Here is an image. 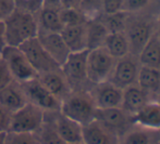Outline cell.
Here are the masks:
<instances>
[{
  "label": "cell",
  "instance_id": "6da1fadb",
  "mask_svg": "<svg viewBox=\"0 0 160 144\" xmlns=\"http://www.w3.org/2000/svg\"><path fill=\"white\" fill-rule=\"evenodd\" d=\"M3 26L6 46L20 47L38 34L36 15L18 8L3 20Z\"/></svg>",
  "mask_w": 160,
  "mask_h": 144
},
{
  "label": "cell",
  "instance_id": "7a4b0ae2",
  "mask_svg": "<svg viewBox=\"0 0 160 144\" xmlns=\"http://www.w3.org/2000/svg\"><path fill=\"white\" fill-rule=\"evenodd\" d=\"M96 106L89 91L73 90L61 102L60 113L80 125L85 126L95 120Z\"/></svg>",
  "mask_w": 160,
  "mask_h": 144
},
{
  "label": "cell",
  "instance_id": "3957f363",
  "mask_svg": "<svg viewBox=\"0 0 160 144\" xmlns=\"http://www.w3.org/2000/svg\"><path fill=\"white\" fill-rule=\"evenodd\" d=\"M116 60L103 47L88 50L86 58L87 81L93 85L108 81L113 71Z\"/></svg>",
  "mask_w": 160,
  "mask_h": 144
},
{
  "label": "cell",
  "instance_id": "277c9868",
  "mask_svg": "<svg viewBox=\"0 0 160 144\" xmlns=\"http://www.w3.org/2000/svg\"><path fill=\"white\" fill-rule=\"evenodd\" d=\"M0 57L6 62L14 81L24 84L37 78L36 71L19 47L6 46L0 52Z\"/></svg>",
  "mask_w": 160,
  "mask_h": 144
},
{
  "label": "cell",
  "instance_id": "5b68a950",
  "mask_svg": "<svg viewBox=\"0 0 160 144\" xmlns=\"http://www.w3.org/2000/svg\"><path fill=\"white\" fill-rule=\"evenodd\" d=\"M45 114L46 112L42 109L28 102L24 106L12 113L9 131L36 133L44 123Z\"/></svg>",
  "mask_w": 160,
  "mask_h": 144
},
{
  "label": "cell",
  "instance_id": "8992f818",
  "mask_svg": "<svg viewBox=\"0 0 160 144\" xmlns=\"http://www.w3.org/2000/svg\"><path fill=\"white\" fill-rule=\"evenodd\" d=\"M25 92L28 102L38 106L47 113H57L60 112L61 101L53 96L48 90L42 85V82L35 78L28 82L21 84Z\"/></svg>",
  "mask_w": 160,
  "mask_h": 144
},
{
  "label": "cell",
  "instance_id": "52a82bcc",
  "mask_svg": "<svg viewBox=\"0 0 160 144\" xmlns=\"http://www.w3.org/2000/svg\"><path fill=\"white\" fill-rule=\"evenodd\" d=\"M139 67H141V63L136 55L128 53L125 57L116 60L113 71L108 81L112 82L122 90L132 85H135Z\"/></svg>",
  "mask_w": 160,
  "mask_h": 144
},
{
  "label": "cell",
  "instance_id": "ba28073f",
  "mask_svg": "<svg viewBox=\"0 0 160 144\" xmlns=\"http://www.w3.org/2000/svg\"><path fill=\"white\" fill-rule=\"evenodd\" d=\"M19 48L23 51L25 57L28 58V62L31 63L33 68L36 71L37 75H42V74L48 73V72L60 69L59 65L42 48L40 42L38 41L37 37L28 40L23 44H21Z\"/></svg>",
  "mask_w": 160,
  "mask_h": 144
},
{
  "label": "cell",
  "instance_id": "9c48e42d",
  "mask_svg": "<svg viewBox=\"0 0 160 144\" xmlns=\"http://www.w3.org/2000/svg\"><path fill=\"white\" fill-rule=\"evenodd\" d=\"M88 50L81 51V52L70 53V55L61 65L62 74L68 80L72 91L78 90L82 85L87 81L86 75V58Z\"/></svg>",
  "mask_w": 160,
  "mask_h": 144
},
{
  "label": "cell",
  "instance_id": "30bf717a",
  "mask_svg": "<svg viewBox=\"0 0 160 144\" xmlns=\"http://www.w3.org/2000/svg\"><path fill=\"white\" fill-rule=\"evenodd\" d=\"M123 90L110 81L94 85L89 91L97 109H121Z\"/></svg>",
  "mask_w": 160,
  "mask_h": 144
},
{
  "label": "cell",
  "instance_id": "8fae6325",
  "mask_svg": "<svg viewBox=\"0 0 160 144\" xmlns=\"http://www.w3.org/2000/svg\"><path fill=\"white\" fill-rule=\"evenodd\" d=\"M37 39L42 48L46 50V52L61 67V65L65 62L71 52L62 39L60 33H48V31L38 30Z\"/></svg>",
  "mask_w": 160,
  "mask_h": 144
},
{
  "label": "cell",
  "instance_id": "7c38bea8",
  "mask_svg": "<svg viewBox=\"0 0 160 144\" xmlns=\"http://www.w3.org/2000/svg\"><path fill=\"white\" fill-rule=\"evenodd\" d=\"M124 33L128 41L130 53L137 57L155 31H152V25L147 21H134L128 24Z\"/></svg>",
  "mask_w": 160,
  "mask_h": 144
},
{
  "label": "cell",
  "instance_id": "4fadbf2b",
  "mask_svg": "<svg viewBox=\"0 0 160 144\" xmlns=\"http://www.w3.org/2000/svg\"><path fill=\"white\" fill-rule=\"evenodd\" d=\"M95 119L114 134H124L127 132L125 130H127L128 123H131V116H128L120 107L119 109H97Z\"/></svg>",
  "mask_w": 160,
  "mask_h": 144
},
{
  "label": "cell",
  "instance_id": "5bb4252c",
  "mask_svg": "<svg viewBox=\"0 0 160 144\" xmlns=\"http://www.w3.org/2000/svg\"><path fill=\"white\" fill-rule=\"evenodd\" d=\"M131 123L138 128L149 131L160 130V103L149 101L135 115L131 117Z\"/></svg>",
  "mask_w": 160,
  "mask_h": 144
},
{
  "label": "cell",
  "instance_id": "9a60e30c",
  "mask_svg": "<svg viewBox=\"0 0 160 144\" xmlns=\"http://www.w3.org/2000/svg\"><path fill=\"white\" fill-rule=\"evenodd\" d=\"M56 130L60 138L67 144H75L83 142V126L76 121L64 116L60 112L53 117Z\"/></svg>",
  "mask_w": 160,
  "mask_h": 144
},
{
  "label": "cell",
  "instance_id": "2e32d148",
  "mask_svg": "<svg viewBox=\"0 0 160 144\" xmlns=\"http://www.w3.org/2000/svg\"><path fill=\"white\" fill-rule=\"evenodd\" d=\"M37 78L42 86L61 102L72 91L61 69H56V71L42 74V75H38Z\"/></svg>",
  "mask_w": 160,
  "mask_h": 144
},
{
  "label": "cell",
  "instance_id": "e0dca14e",
  "mask_svg": "<svg viewBox=\"0 0 160 144\" xmlns=\"http://www.w3.org/2000/svg\"><path fill=\"white\" fill-rule=\"evenodd\" d=\"M28 103L25 92L22 85L14 81L0 90V105L6 107L11 113L18 111Z\"/></svg>",
  "mask_w": 160,
  "mask_h": 144
},
{
  "label": "cell",
  "instance_id": "ac0fdd59",
  "mask_svg": "<svg viewBox=\"0 0 160 144\" xmlns=\"http://www.w3.org/2000/svg\"><path fill=\"white\" fill-rule=\"evenodd\" d=\"M150 101L148 95L136 84L123 89L121 109L132 117Z\"/></svg>",
  "mask_w": 160,
  "mask_h": 144
},
{
  "label": "cell",
  "instance_id": "d6986e66",
  "mask_svg": "<svg viewBox=\"0 0 160 144\" xmlns=\"http://www.w3.org/2000/svg\"><path fill=\"white\" fill-rule=\"evenodd\" d=\"M60 35L71 53L87 50L86 23L81 25L65 26L60 31Z\"/></svg>",
  "mask_w": 160,
  "mask_h": 144
},
{
  "label": "cell",
  "instance_id": "ffe728a7",
  "mask_svg": "<svg viewBox=\"0 0 160 144\" xmlns=\"http://www.w3.org/2000/svg\"><path fill=\"white\" fill-rule=\"evenodd\" d=\"M136 85L147 94L149 99L152 96L157 98L160 92V69L141 65Z\"/></svg>",
  "mask_w": 160,
  "mask_h": 144
},
{
  "label": "cell",
  "instance_id": "44dd1931",
  "mask_svg": "<svg viewBox=\"0 0 160 144\" xmlns=\"http://www.w3.org/2000/svg\"><path fill=\"white\" fill-rule=\"evenodd\" d=\"M116 134L108 130L98 120L83 126V143L84 144H113Z\"/></svg>",
  "mask_w": 160,
  "mask_h": 144
},
{
  "label": "cell",
  "instance_id": "7402d4cb",
  "mask_svg": "<svg viewBox=\"0 0 160 144\" xmlns=\"http://www.w3.org/2000/svg\"><path fill=\"white\" fill-rule=\"evenodd\" d=\"M59 9L60 8L58 7L44 4L42 10L36 15L38 30L48 31V33H60L62 30L63 25L60 20Z\"/></svg>",
  "mask_w": 160,
  "mask_h": 144
},
{
  "label": "cell",
  "instance_id": "603a6c76",
  "mask_svg": "<svg viewBox=\"0 0 160 144\" xmlns=\"http://www.w3.org/2000/svg\"><path fill=\"white\" fill-rule=\"evenodd\" d=\"M137 58L141 65L160 69V35L157 31L150 36Z\"/></svg>",
  "mask_w": 160,
  "mask_h": 144
},
{
  "label": "cell",
  "instance_id": "cb8c5ba5",
  "mask_svg": "<svg viewBox=\"0 0 160 144\" xmlns=\"http://www.w3.org/2000/svg\"><path fill=\"white\" fill-rule=\"evenodd\" d=\"M102 47L114 60H119L130 53L128 41L124 31L109 33L106 37Z\"/></svg>",
  "mask_w": 160,
  "mask_h": 144
},
{
  "label": "cell",
  "instance_id": "d4e9b609",
  "mask_svg": "<svg viewBox=\"0 0 160 144\" xmlns=\"http://www.w3.org/2000/svg\"><path fill=\"white\" fill-rule=\"evenodd\" d=\"M108 30L99 19L86 22L87 50L101 48L108 35Z\"/></svg>",
  "mask_w": 160,
  "mask_h": 144
},
{
  "label": "cell",
  "instance_id": "484cf974",
  "mask_svg": "<svg viewBox=\"0 0 160 144\" xmlns=\"http://www.w3.org/2000/svg\"><path fill=\"white\" fill-rule=\"evenodd\" d=\"M99 20L107 28L108 33L125 31L128 24V12L122 10L112 14H102Z\"/></svg>",
  "mask_w": 160,
  "mask_h": 144
},
{
  "label": "cell",
  "instance_id": "4316f807",
  "mask_svg": "<svg viewBox=\"0 0 160 144\" xmlns=\"http://www.w3.org/2000/svg\"><path fill=\"white\" fill-rule=\"evenodd\" d=\"M36 134L42 144H67L58 134L55 123H53V118L49 120L46 114H45L44 123L40 127V129L36 132Z\"/></svg>",
  "mask_w": 160,
  "mask_h": 144
},
{
  "label": "cell",
  "instance_id": "83f0119b",
  "mask_svg": "<svg viewBox=\"0 0 160 144\" xmlns=\"http://www.w3.org/2000/svg\"><path fill=\"white\" fill-rule=\"evenodd\" d=\"M119 144H155L152 142V137L149 130L137 129L128 130L121 137Z\"/></svg>",
  "mask_w": 160,
  "mask_h": 144
},
{
  "label": "cell",
  "instance_id": "f1b7e54d",
  "mask_svg": "<svg viewBox=\"0 0 160 144\" xmlns=\"http://www.w3.org/2000/svg\"><path fill=\"white\" fill-rule=\"evenodd\" d=\"M59 15L63 27H65V26L81 25V24H85L87 22V20L85 19L83 13L78 8H63V7H60Z\"/></svg>",
  "mask_w": 160,
  "mask_h": 144
},
{
  "label": "cell",
  "instance_id": "f546056e",
  "mask_svg": "<svg viewBox=\"0 0 160 144\" xmlns=\"http://www.w3.org/2000/svg\"><path fill=\"white\" fill-rule=\"evenodd\" d=\"M78 9L87 21L97 20L102 15L101 0H81Z\"/></svg>",
  "mask_w": 160,
  "mask_h": 144
},
{
  "label": "cell",
  "instance_id": "4dcf8cb0",
  "mask_svg": "<svg viewBox=\"0 0 160 144\" xmlns=\"http://www.w3.org/2000/svg\"><path fill=\"white\" fill-rule=\"evenodd\" d=\"M4 144H42L36 133L8 131L6 133Z\"/></svg>",
  "mask_w": 160,
  "mask_h": 144
},
{
  "label": "cell",
  "instance_id": "1f68e13d",
  "mask_svg": "<svg viewBox=\"0 0 160 144\" xmlns=\"http://www.w3.org/2000/svg\"><path fill=\"white\" fill-rule=\"evenodd\" d=\"M13 1L15 3V8L30 12L34 15H37V13L42 10L45 4L44 0H13Z\"/></svg>",
  "mask_w": 160,
  "mask_h": 144
},
{
  "label": "cell",
  "instance_id": "d6a6232c",
  "mask_svg": "<svg viewBox=\"0 0 160 144\" xmlns=\"http://www.w3.org/2000/svg\"><path fill=\"white\" fill-rule=\"evenodd\" d=\"M124 10V0H101L102 14H112Z\"/></svg>",
  "mask_w": 160,
  "mask_h": 144
},
{
  "label": "cell",
  "instance_id": "836d02e7",
  "mask_svg": "<svg viewBox=\"0 0 160 144\" xmlns=\"http://www.w3.org/2000/svg\"><path fill=\"white\" fill-rule=\"evenodd\" d=\"M150 0H124V11L127 12H137L149 4Z\"/></svg>",
  "mask_w": 160,
  "mask_h": 144
},
{
  "label": "cell",
  "instance_id": "e575fe53",
  "mask_svg": "<svg viewBox=\"0 0 160 144\" xmlns=\"http://www.w3.org/2000/svg\"><path fill=\"white\" fill-rule=\"evenodd\" d=\"M13 81V78L11 76L9 68L7 66L6 62L0 57V90L8 86L10 82Z\"/></svg>",
  "mask_w": 160,
  "mask_h": 144
},
{
  "label": "cell",
  "instance_id": "d590c367",
  "mask_svg": "<svg viewBox=\"0 0 160 144\" xmlns=\"http://www.w3.org/2000/svg\"><path fill=\"white\" fill-rule=\"evenodd\" d=\"M12 113L0 105V132H8Z\"/></svg>",
  "mask_w": 160,
  "mask_h": 144
},
{
  "label": "cell",
  "instance_id": "8d00e7d4",
  "mask_svg": "<svg viewBox=\"0 0 160 144\" xmlns=\"http://www.w3.org/2000/svg\"><path fill=\"white\" fill-rule=\"evenodd\" d=\"M15 3L13 0H0V21H3L14 11Z\"/></svg>",
  "mask_w": 160,
  "mask_h": 144
},
{
  "label": "cell",
  "instance_id": "74e56055",
  "mask_svg": "<svg viewBox=\"0 0 160 144\" xmlns=\"http://www.w3.org/2000/svg\"><path fill=\"white\" fill-rule=\"evenodd\" d=\"M6 47V41H4V26L3 21H0V52L2 49Z\"/></svg>",
  "mask_w": 160,
  "mask_h": 144
},
{
  "label": "cell",
  "instance_id": "f35d334b",
  "mask_svg": "<svg viewBox=\"0 0 160 144\" xmlns=\"http://www.w3.org/2000/svg\"><path fill=\"white\" fill-rule=\"evenodd\" d=\"M45 4L46 6H51V7H58L60 8V3H61V0H44Z\"/></svg>",
  "mask_w": 160,
  "mask_h": 144
},
{
  "label": "cell",
  "instance_id": "ab89813d",
  "mask_svg": "<svg viewBox=\"0 0 160 144\" xmlns=\"http://www.w3.org/2000/svg\"><path fill=\"white\" fill-rule=\"evenodd\" d=\"M7 132H0V144H4V139H6Z\"/></svg>",
  "mask_w": 160,
  "mask_h": 144
},
{
  "label": "cell",
  "instance_id": "60d3db41",
  "mask_svg": "<svg viewBox=\"0 0 160 144\" xmlns=\"http://www.w3.org/2000/svg\"><path fill=\"white\" fill-rule=\"evenodd\" d=\"M157 33L160 35V17H159V21H158V26H157Z\"/></svg>",
  "mask_w": 160,
  "mask_h": 144
},
{
  "label": "cell",
  "instance_id": "b9f144b4",
  "mask_svg": "<svg viewBox=\"0 0 160 144\" xmlns=\"http://www.w3.org/2000/svg\"><path fill=\"white\" fill-rule=\"evenodd\" d=\"M157 99H158V100H157V101H158V102L160 103V92H159V94H158V96H157Z\"/></svg>",
  "mask_w": 160,
  "mask_h": 144
},
{
  "label": "cell",
  "instance_id": "7bdbcfd3",
  "mask_svg": "<svg viewBox=\"0 0 160 144\" xmlns=\"http://www.w3.org/2000/svg\"><path fill=\"white\" fill-rule=\"evenodd\" d=\"M75 144H84V143H83V142H81V143H75Z\"/></svg>",
  "mask_w": 160,
  "mask_h": 144
},
{
  "label": "cell",
  "instance_id": "ee69618b",
  "mask_svg": "<svg viewBox=\"0 0 160 144\" xmlns=\"http://www.w3.org/2000/svg\"><path fill=\"white\" fill-rule=\"evenodd\" d=\"M155 144H160V143H155Z\"/></svg>",
  "mask_w": 160,
  "mask_h": 144
}]
</instances>
